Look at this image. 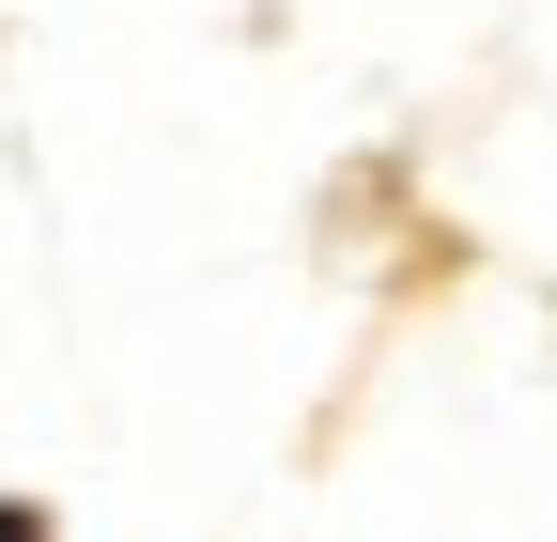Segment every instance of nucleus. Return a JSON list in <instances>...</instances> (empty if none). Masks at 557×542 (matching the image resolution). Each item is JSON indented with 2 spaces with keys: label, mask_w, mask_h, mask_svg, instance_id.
I'll return each instance as SVG.
<instances>
[{
  "label": "nucleus",
  "mask_w": 557,
  "mask_h": 542,
  "mask_svg": "<svg viewBox=\"0 0 557 542\" xmlns=\"http://www.w3.org/2000/svg\"><path fill=\"white\" fill-rule=\"evenodd\" d=\"M0 542H47V527H32V512H16V496H0Z\"/></svg>",
  "instance_id": "f257e3e1"
}]
</instances>
